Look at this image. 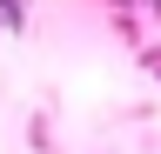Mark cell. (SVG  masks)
<instances>
[{"instance_id": "cell-1", "label": "cell", "mask_w": 161, "mask_h": 154, "mask_svg": "<svg viewBox=\"0 0 161 154\" xmlns=\"http://www.w3.org/2000/svg\"><path fill=\"white\" fill-rule=\"evenodd\" d=\"M20 20H27V7H20V0H0V27L20 34Z\"/></svg>"}]
</instances>
